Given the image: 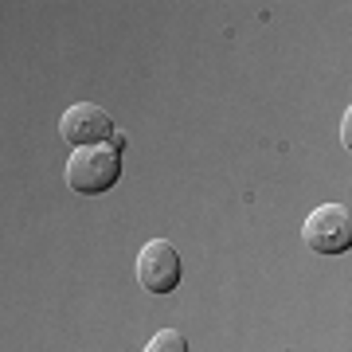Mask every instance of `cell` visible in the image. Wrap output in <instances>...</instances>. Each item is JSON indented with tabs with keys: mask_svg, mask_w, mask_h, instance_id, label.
<instances>
[{
	"mask_svg": "<svg viewBox=\"0 0 352 352\" xmlns=\"http://www.w3.org/2000/svg\"><path fill=\"white\" fill-rule=\"evenodd\" d=\"M122 176V149H113L110 141L106 145H87V149H75L71 161H67V184L78 196H102L110 192Z\"/></svg>",
	"mask_w": 352,
	"mask_h": 352,
	"instance_id": "obj_1",
	"label": "cell"
},
{
	"mask_svg": "<svg viewBox=\"0 0 352 352\" xmlns=\"http://www.w3.org/2000/svg\"><path fill=\"white\" fill-rule=\"evenodd\" d=\"M302 239L317 254H344L352 247V215L340 204H321L305 215Z\"/></svg>",
	"mask_w": 352,
	"mask_h": 352,
	"instance_id": "obj_2",
	"label": "cell"
},
{
	"mask_svg": "<svg viewBox=\"0 0 352 352\" xmlns=\"http://www.w3.org/2000/svg\"><path fill=\"white\" fill-rule=\"evenodd\" d=\"M180 274H184V266H180V254H176V247L168 239H149L138 251L141 289H149V294H173L180 286Z\"/></svg>",
	"mask_w": 352,
	"mask_h": 352,
	"instance_id": "obj_3",
	"label": "cell"
},
{
	"mask_svg": "<svg viewBox=\"0 0 352 352\" xmlns=\"http://www.w3.org/2000/svg\"><path fill=\"white\" fill-rule=\"evenodd\" d=\"M59 133H63V141H71L75 149H87V145H106L118 129H113V118L102 110V106H94V102H75V106L59 118Z\"/></svg>",
	"mask_w": 352,
	"mask_h": 352,
	"instance_id": "obj_4",
	"label": "cell"
},
{
	"mask_svg": "<svg viewBox=\"0 0 352 352\" xmlns=\"http://www.w3.org/2000/svg\"><path fill=\"white\" fill-rule=\"evenodd\" d=\"M141 352H188V340H184V333H176V329H161Z\"/></svg>",
	"mask_w": 352,
	"mask_h": 352,
	"instance_id": "obj_5",
	"label": "cell"
},
{
	"mask_svg": "<svg viewBox=\"0 0 352 352\" xmlns=\"http://www.w3.org/2000/svg\"><path fill=\"white\" fill-rule=\"evenodd\" d=\"M349 129H352V110H344V122H340V141H344V149L352 145V133H349Z\"/></svg>",
	"mask_w": 352,
	"mask_h": 352,
	"instance_id": "obj_6",
	"label": "cell"
}]
</instances>
